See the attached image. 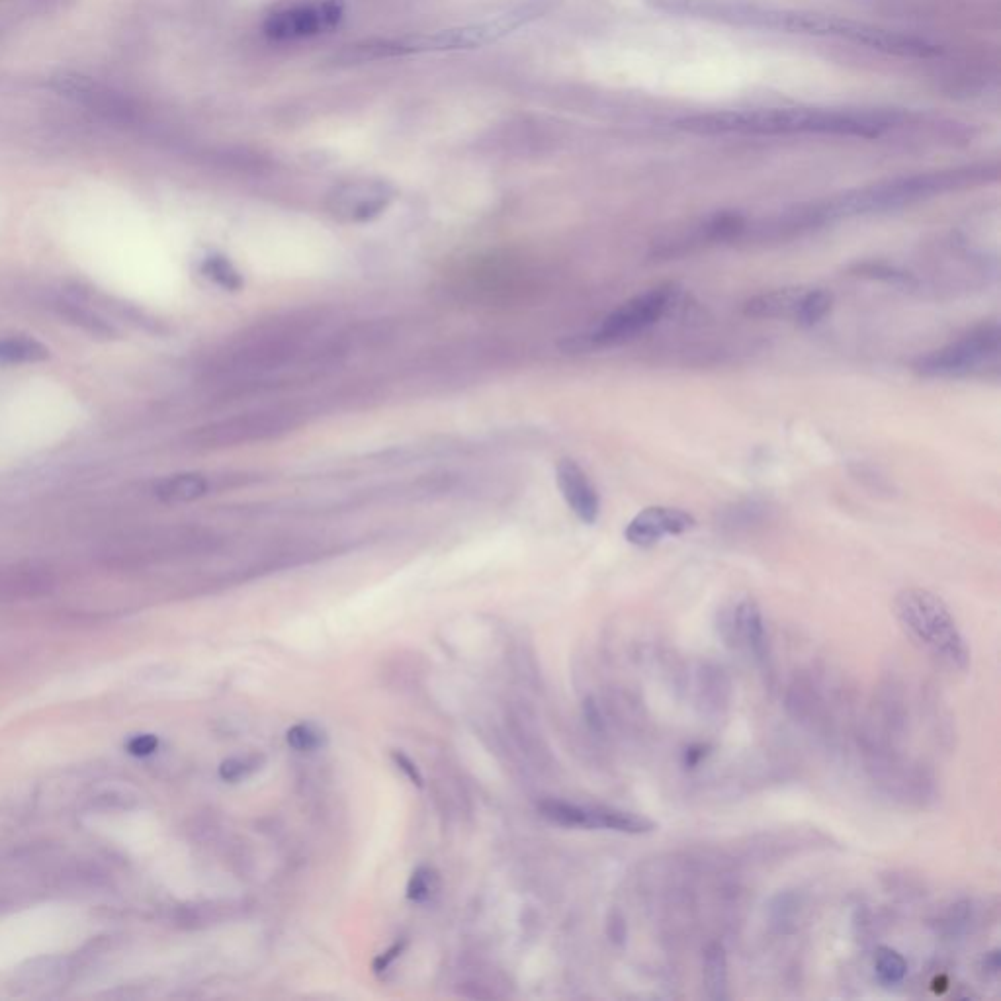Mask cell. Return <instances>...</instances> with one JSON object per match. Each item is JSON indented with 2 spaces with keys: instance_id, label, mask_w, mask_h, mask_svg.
<instances>
[{
  "instance_id": "1",
  "label": "cell",
  "mask_w": 1001,
  "mask_h": 1001,
  "mask_svg": "<svg viewBox=\"0 0 1001 1001\" xmlns=\"http://www.w3.org/2000/svg\"><path fill=\"white\" fill-rule=\"evenodd\" d=\"M646 4L652 6L653 10L671 16L693 18L745 30H765V32L822 38V40H837L896 57L931 59L943 53L941 45L927 38L906 34L900 30H890L869 22L839 18L833 14L765 6L745 0H646Z\"/></svg>"
},
{
  "instance_id": "2",
  "label": "cell",
  "mask_w": 1001,
  "mask_h": 1001,
  "mask_svg": "<svg viewBox=\"0 0 1001 1001\" xmlns=\"http://www.w3.org/2000/svg\"><path fill=\"white\" fill-rule=\"evenodd\" d=\"M910 114L888 108H759L685 116L679 130L698 135H837L878 139L900 130Z\"/></svg>"
},
{
  "instance_id": "3",
  "label": "cell",
  "mask_w": 1001,
  "mask_h": 1001,
  "mask_svg": "<svg viewBox=\"0 0 1001 1001\" xmlns=\"http://www.w3.org/2000/svg\"><path fill=\"white\" fill-rule=\"evenodd\" d=\"M554 6V0H528L519 4L495 18L464 24L448 30H438L435 34H419V36H403V38H388V40H370L362 44L349 45L339 57V63L356 65L370 63L380 59H393L403 55L417 53H436V51H468L478 49L483 45L495 44L515 30L528 26L536 18L544 16Z\"/></svg>"
},
{
  "instance_id": "4",
  "label": "cell",
  "mask_w": 1001,
  "mask_h": 1001,
  "mask_svg": "<svg viewBox=\"0 0 1001 1001\" xmlns=\"http://www.w3.org/2000/svg\"><path fill=\"white\" fill-rule=\"evenodd\" d=\"M996 178H998V167L992 165H972V167H958L925 175L921 173V175L902 176L841 194L829 200L827 204L810 208V212L812 218L816 219L814 223L833 218L880 214L910 206L921 200H929L953 190L980 186Z\"/></svg>"
},
{
  "instance_id": "5",
  "label": "cell",
  "mask_w": 1001,
  "mask_h": 1001,
  "mask_svg": "<svg viewBox=\"0 0 1001 1001\" xmlns=\"http://www.w3.org/2000/svg\"><path fill=\"white\" fill-rule=\"evenodd\" d=\"M894 616L919 650L949 671L970 667V646L947 603L919 587L904 589L894 599Z\"/></svg>"
},
{
  "instance_id": "6",
  "label": "cell",
  "mask_w": 1001,
  "mask_h": 1001,
  "mask_svg": "<svg viewBox=\"0 0 1001 1001\" xmlns=\"http://www.w3.org/2000/svg\"><path fill=\"white\" fill-rule=\"evenodd\" d=\"M998 323H982L957 341L931 350L914 364V370L925 378H960L998 358L1000 354Z\"/></svg>"
},
{
  "instance_id": "7",
  "label": "cell",
  "mask_w": 1001,
  "mask_h": 1001,
  "mask_svg": "<svg viewBox=\"0 0 1001 1001\" xmlns=\"http://www.w3.org/2000/svg\"><path fill=\"white\" fill-rule=\"evenodd\" d=\"M679 296H681L679 286L669 282L650 288L648 292L638 294L632 300L618 305L591 335L593 345L612 347L634 339L679 304Z\"/></svg>"
},
{
  "instance_id": "8",
  "label": "cell",
  "mask_w": 1001,
  "mask_h": 1001,
  "mask_svg": "<svg viewBox=\"0 0 1001 1001\" xmlns=\"http://www.w3.org/2000/svg\"><path fill=\"white\" fill-rule=\"evenodd\" d=\"M51 87L57 94L112 126L133 128L141 120V108L131 96L92 77L63 73L51 81Z\"/></svg>"
},
{
  "instance_id": "9",
  "label": "cell",
  "mask_w": 1001,
  "mask_h": 1001,
  "mask_svg": "<svg viewBox=\"0 0 1001 1001\" xmlns=\"http://www.w3.org/2000/svg\"><path fill=\"white\" fill-rule=\"evenodd\" d=\"M343 18V0H304L268 14L262 30L272 42H300L329 34Z\"/></svg>"
},
{
  "instance_id": "10",
  "label": "cell",
  "mask_w": 1001,
  "mask_h": 1001,
  "mask_svg": "<svg viewBox=\"0 0 1001 1001\" xmlns=\"http://www.w3.org/2000/svg\"><path fill=\"white\" fill-rule=\"evenodd\" d=\"M540 812L546 820L562 827L607 829L626 835H644L655 829L650 818L610 806H583L566 800H546L540 804Z\"/></svg>"
},
{
  "instance_id": "11",
  "label": "cell",
  "mask_w": 1001,
  "mask_h": 1001,
  "mask_svg": "<svg viewBox=\"0 0 1001 1001\" xmlns=\"http://www.w3.org/2000/svg\"><path fill=\"white\" fill-rule=\"evenodd\" d=\"M393 188L382 180H350L327 198V210L341 221L362 223L378 218L392 204Z\"/></svg>"
},
{
  "instance_id": "12",
  "label": "cell",
  "mask_w": 1001,
  "mask_h": 1001,
  "mask_svg": "<svg viewBox=\"0 0 1001 1001\" xmlns=\"http://www.w3.org/2000/svg\"><path fill=\"white\" fill-rule=\"evenodd\" d=\"M292 427V419L288 413L280 411H257L245 413L221 423H214L206 429H200L198 440L208 446H231L249 440H262L268 436L284 433Z\"/></svg>"
},
{
  "instance_id": "13",
  "label": "cell",
  "mask_w": 1001,
  "mask_h": 1001,
  "mask_svg": "<svg viewBox=\"0 0 1001 1001\" xmlns=\"http://www.w3.org/2000/svg\"><path fill=\"white\" fill-rule=\"evenodd\" d=\"M697 524L695 517L677 507L653 505L640 511L626 524L624 538L638 548H652L667 536H679L689 532Z\"/></svg>"
},
{
  "instance_id": "14",
  "label": "cell",
  "mask_w": 1001,
  "mask_h": 1001,
  "mask_svg": "<svg viewBox=\"0 0 1001 1001\" xmlns=\"http://www.w3.org/2000/svg\"><path fill=\"white\" fill-rule=\"evenodd\" d=\"M720 628L728 642L745 648L757 661L767 659V630L763 612L751 597L741 599L732 609L726 610Z\"/></svg>"
},
{
  "instance_id": "15",
  "label": "cell",
  "mask_w": 1001,
  "mask_h": 1001,
  "mask_svg": "<svg viewBox=\"0 0 1001 1001\" xmlns=\"http://www.w3.org/2000/svg\"><path fill=\"white\" fill-rule=\"evenodd\" d=\"M556 481L573 515L581 523H597L601 513V499L583 468L575 460L564 458L556 466Z\"/></svg>"
},
{
  "instance_id": "16",
  "label": "cell",
  "mask_w": 1001,
  "mask_h": 1001,
  "mask_svg": "<svg viewBox=\"0 0 1001 1001\" xmlns=\"http://www.w3.org/2000/svg\"><path fill=\"white\" fill-rule=\"evenodd\" d=\"M808 288L792 286L779 288L773 292H763L759 296L749 298L743 304V315L751 319H788L796 323L800 307L804 302Z\"/></svg>"
},
{
  "instance_id": "17",
  "label": "cell",
  "mask_w": 1001,
  "mask_h": 1001,
  "mask_svg": "<svg viewBox=\"0 0 1001 1001\" xmlns=\"http://www.w3.org/2000/svg\"><path fill=\"white\" fill-rule=\"evenodd\" d=\"M702 984L712 1000L728 998V957L720 943L706 947L702 957Z\"/></svg>"
},
{
  "instance_id": "18",
  "label": "cell",
  "mask_w": 1001,
  "mask_h": 1001,
  "mask_svg": "<svg viewBox=\"0 0 1001 1001\" xmlns=\"http://www.w3.org/2000/svg\"><path fill=\"white\" fill-rule=\"evenodd\" d=\"M49 356V350L30 335L2 333L0 335V364H34Z\"/></svg>"
},
{
  "instance_id": "19",
  "label": "cell",
  "mask_w": 1001,
  "mask_h": 1001,
  "mask_svg": "<svg viewBox=\"0 0 1001 1001\" xmlns=\"http://www.w3.org/2000/svg\"><path fill=\"white\" fill-rule=\"evenodd\" d=\"M208 489H210V483L204 476L180 474V476L163 479L157 485V495L169 503H184V501L200 499L202 495L208 493Z\"/></svg>"
},
{
  "instance_id": "20",
  "label": "cell",
  "mask_w": 1001,
  "mask_h": 1001,
  "mask_svg": "<svg viewBox=\"0 0 1001 1001\" xmlns=\"http://www.w3.org/2000/svg\"><path fill=\"white\" fill-rule=\"evenodd\" d=\"M874 972L884 986H896L908 976V962L898 951L880 947L874 955Z\"/></svg>"
},
{
  "instance_id": "21",
  "label": "cell",
  "mask_w": 1001,
  "mask_h": 1001,
  "mask_svg": "<svg viewBox=\"0 0 1001 1001\" xmlns=\"http://www.w3.org/2000/svg\"><path fill=\"white\" fill-rule=\"evenodd\" d=\"M831 305H833L831 292H827L824 288H808L800 313L796 317V325L814 327L818 321L826 317Z\"/></svg>"
},
{
  "instance_id": "22",
  "label": "cell",
  "mask_w": 1001,
  "mask_h": 1001,
  "mask_svg": "<svg viewBox=\"0 0 1001 1001\" xmlns=\"http://www.w3.org/2000/svg\"><path fill=\"white\" fill-rule=\"evenodd\" d=\"M851 272L855 276H861V278H869V280H880V282H886V284H892V286H898V288H912L915 286V280L894 268V266H888V264H882V262H859L851 268Z\"/></svg>"
},
{
  "instance_id": "23",
  "label": "cell",
  "mask_w": 1001,
  "mask_h": 1001,
  "mask_svg": "<svg viewBox=\"0 0 1001 1001\" xmlns=\"http://www.w3.org/2000/svg\"><path fill=\"white\" fill-rule=\"evenodd\" d=\"M202 272L206 278H210L212 282H216L221 288L225 290H239L243 286V278L239 274V270L227 261L225 257H219V255H214V257H208L204 264H202Z\"/></svg>"
},
{
  "instance_id": "24",
  "label": "cell",
  "mask_w": 1001,
  "mask_h": 1001,
  "mask_svg": "<svg viewBox=\"0 0 1001 1001\" xmlns=\"http://www.w3.org/2000/svg\"><path fill=\"white\" fill-rule=\"evenodd\" d=\"M433 880H435V876L429 869H419V871L413 872L409 886H407V898L413 902L429 900L433 890H435Z\"/></svg>"
},
{
  "instance_id": "25",
  "label": "cell",
  "mask_w": 1001,
  "mask_h": 1001,
  "mask_svg": "<svg viewBox=\"0 0 1001 1001\" xmlns=\"http://www.w3.org/2000/svg\"><path fill=\"white\" fill-rule=\"evenodd\" d=\"M288 743L298 751H311L321 745V734L309 724H298L288 732Z\"/></svg>"
},
{
  "instance_id": "26",
  "label": "cell",
  "mask_w": 1001,
  "mask_h": 1001,
  "mask_svg": "<svg viewBox=\"0 0 1001 1001\" xmlns=\"http://www.w3.org/2000/svg\"><path fill=\"white\" fill-rule=\"evenodd\" d=\"M253 767H249L245 761L241 759H229L225 761L221 767H219V775L223 781H229V783H235V781H241Z\"/></svg>"
},
{
  "instance_id": "27",
  "label": "cell",
  "mask_w": 1001,
  "mask_h": 1001,
  "mask_svg": "<svg viewBox=\"0 0 1001 1001\" xmlns=\"http://www.w3.org/2000/svg\"><path fill=\"white\" fill-rule=\"evenodd\" d=\"M157 745H159L157 738H153V736H139V738L130 741V753L139 755V757L151 755L157 749Z\"/></svg>"
},
{
  "instance_id": "28",
  "label": "cell",
  "mask_w": 1001,
  "mask_h": 1001,
  "mask_svg": "<svg viewBox=\"0 0 1001 1001\" xmlns=\"http://www.w3.org/2000/svg\"><path fill=\"white\" fill-rule=\"evenodd\" d=\"M393 759H395L397 767H399V769H401V771H403V773H405V775H407L413 783L423 786V777H421V773L417 771L415 763H413L409 757H405V755H401V753H393Z\"/></svg>"
},
{
  "instance_id": "29",
  "label": "cell",
  "mask_w": 1001,
  "mask_h": 1001,
  "mask_svg": "<svg viewBox=\"0 0 1001 1001\" xmlns=\"http://www.w3.org/2000/svg\"><path fill=\"white\" fill-rule=\"evenodd\" d=\"M403 947H405L403 943H395L392 949H390V951H388V953H386L384 957H380L378 958V960H376V962H374V970H376V972H382V970H386V968H388V966L392 964L393 960H395V958L401 955Z\"/></svg>"
},
{
  "instance_id": "30",
  "label": "cell",
  "mask_w": 1001,
  "mask_h": 1001,
  "mask_svg": "<svg viewBox=\"0 0 1001 1001\" xmlns=\"http://www.w3.org/2000/svg\"><path fill=\"white\" fill-rule=\"evenodd\" d=\"M984 970H988V974H992V976L1000 974V953L998 951L988 953L984 957Z\"/></svg>"
}]
</instances>
